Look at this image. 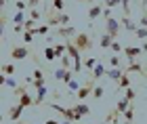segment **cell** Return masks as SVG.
<instances>
[{"label": "cell", "instance_id": "obj_19", "mask_svg": "<svg viewBox=\"0 0 147 124\" xmlns=\"http://www.w3.org/2000/svg\"><path fill=\"white\" fill-rule=\"evenodd\" d=\"M124 71H126V74H130V71H139V74H143V65H141V63H137V61H130V63H128V67H126Z\"/></svg>", "mask_w": 147, "mask_h": 124}, {"label": "cell", "instance_id": "obj_17", "mask_svg": "<svg viewBox=\"0 0 147 124\" xmlns=\"http://www.w3.org/2000/svg\"><path fill=\"white\" fill-rule=\"evenodd\" d=\"M128 107H130V101L126 99V97H122V99L118 101V105H116V112H118V114H124Z\"/></svg>", "mask_w": 147, "mask_h": 124}, {"label": "cell", "instance_id": "obj_24", "mask_svg": "<svg viewBox=\"0 0 147 124\" xmlns=\"http://www.w3.org/2000/svg\"><path fill=\"white\" fill-rule=\"evenodd\" d=\"M49 28L51 25H38V28H34V34L36 36H46L49 34Z\"/></svg>", "mask_w": 147, "mask_h": 124}, {"label": "cell", "instance_id": "obj_8", "mask_svg": "<svg viewBox=\"0 0 147 124\" xmlns=\"http://www.w3.org/2000/svg\"><path fill=\"white\" fill-rule=\"evenodd\" d=\"M122 53L126 55V59H128V61H137L139 55L143 53V49H141V46H124Z\"/></svg>", "mask_w": 147, "mask_h": 124}, {"label": "cell", "instance_id": "obj_51", "mask_svg": "<svg viewBox=\"0 0 147 124\" xmlns=\"http://www.w3.org/2000/svg\"><path fill=\"white\" fill-rule=\"evenodd\" d=\"M145 49H147V44H145Z\"/></svg>", "mask_w": 147, "mask_h": 124}, {"label": "cell", "instance_id": "obj_40", "mask_svg": "<svg viewBox=\"0 0 147 124\" xmlns=\"http://www.w3.org/2000/svg\"><path fill=\"white\" fill-rule=\"evenodd\" d=\"M15 6H17V11H25V9H28V2H23V0H17V2H15Z\"/></svg>", "mask_w": 147, "mask_h": 124}, {"label": "cell", "instance_id": "obj_25", "mask_svg": "<svg viewBox=\"0 0 147 124\" xmlns=\"http://www.w3.org/2000/svg\"><path fill=\"white\" fill-rule=\"evenodd\" d=\"M65 74H67V67H59V69H55V74H53V76H55L57 78V80H65Z\"/></svg>", "mask_w": 147, "mask_h": 124}, {"label": "cell", "instance_id": "obj_7", "mask_svg": "<svg viewBox=\"0 0 147 124\" xmlns=\"http://www.w3.org/2000/svg\"><path fill=\"white\" fill-rule=\"evenodd\" d=\"M30 55V51H28V46H13V51H11V57H13V61H21V59H25V57Z\"/></svg>", "mask_w": 147, "mask_h": 124}, {"label": "cell", "instance_id": "obj_9", "mask_svg": "<svg viewBox=\"0 0 147 124\" xmlns=\"http://www.w3.org/2000/svg\"><path fill=\"white\" fill-rule=\"evenodd\" d=\"M23 105H21V103H17V105H13L11 107V112H9V118L13 120V122H19V118H21V114H23Z\"/></svg>", "mask_w": 147, "mask_h": 124}, {"label": "cell", "instance_id": "obj_13", "mask_svg": "<svg viewBox=\"0 0 147 124\" xmlns=\"http://www.w3.org/2000/svg\"><path fill=\"white\" fill-rule=\"evenodd\" d=\"M105 76H107L109 80H113V82H118L120 78L124 76V69H122V67H111V69H107V74H105Z\"/></svg>", "mask_w": 147, "mask_h": 124}, {"label": "cell", "instance_id": "obj_21", "mask_svg": "<svg viewBox=\"0 0 147 124\" xmlns=\"http://www.w3.org/2000/svg\"><path fill=\"white\" fill-rule=\"evenodd\" d=\"M116 84H118V88H128V86H130V78H128V74L124 71V76L120 78V80H118Z\"/></svg>", "mask_w": 147, "mask_h": 124}, {"label": "cell", "instance_id": "obj_18", "mask_svg": "<svg viewBox=\"0 0 147 124\" xmlns=\"http://www.w3.org/2000/svg\"><path fill=\"white\" fill-rule=\"evenodd\" d=\"M42 55H44V59H46V61H55V59H57V53H55V46H46Z\"/></svg>", "mask_w": 147, "mask_h": 124}, {"label": "cell", "instance_id": "obj_28", "mask_svg": "<svg viewBox=\"0 0 147 124\" xmlns=\"http://www.w3.org/2000/svg\"><path fill=\"white\" fill-rule=\"evenodd\" d=\"M53 9L59 11V13H63L65 11V2H63V0H53Z\"/></svg>", "mask_w": 147, "mask_h": 124}, {"label": "cell", "instance_id": "obj_47", "mask_svg": "<svg viewBox=\"0 0 147 124\" xmlns=\"http://www.w3.org/2000/svg\"><path fill=\"white\" fill-rule=\"evenodd\" d=\"M42 124H59L57 120H46V122H42Z\"/></svg>", "mask_w": 147, "mask_h": 124}, {"label": "cell", "instance_id": "obj_1", "mask_svg": "<svg viewBox=\"0 0 147 124\" xmlns=\"http://www.w3.org/2000/svg\"><path fill=\"white\" fill-rule=\"evenodd\" d=\"M65 46H67V55L71 57V61H74V65H71L74 74L82 71V65H84V61H82V51L74 44V40H65Z\"/></svg>", "mask_w": 147, "mask_h": 124}, {"label": "cell", "instance_id": "obj_50", "mask_svg": "<svg viewBox=\"0 0 147 124\" xmlns=\"http://www.w3.org/2000/svg\"><path fill=\"white\" fill-rule=\"evenodd\" d=\"M2 2H6V0H2Z\"/></svg>", "mask_w": 147, "mask_h": 124}, {"label": "cell", "instance_id": "obj_43", "mask_svg": "<svg viewBox=\"0 0 147 124\" xmlns=\"http://www.w3.org/2000/svg\"><path fill=\"white\" fill-rule=\"evenodd\" d=\"M30 17H32V19H36V21H38V19L42 17V15H40V11H36V9H30Z\"/></svg>", "mask_w": 147, "mask_h": 124}, {"label": "cell", "instance_id": "obj_30", "mask_svg": "<svg viewBox=\"0 0 147 124\" xmlns=\"http://www.w3.org/2000/svg\"><path fill=\"white\" fill-rule=\"evenodd\" d=\"M103 93H105V90H103V86H101V84H97V86H95V90H92V97H95V99H101V97H103Z\"/></svg>", "mask_w": 147, "mask_h": 124}, {"label": "cell", "instance_id": "obj_3", "mask_svg": "<svg viewBox=\"0 0 147 124\" xmlns=\"http://www.w3.org/2000/svg\"><path fill=\"white\" fill-rule=\"evenodd\" d=\"M49 107L55 109V112H59L65 120H71V122H80L82 120V114H80L76 107H61V105H57V103H49Z\"/></svg>", "mask_w": 147, "mask_h": 124}, {"label": "cell", "instance_id": "obj_49", "mask_svg": "<svg viewBox=\"0 0 147 124\" xmlns=\"http://www.w3.org/2000/svg\"><path fill=\"white\" fill-rule=\"evenodd\" d=\"M17 124H28V122H17Z\"/></svg>", "mask_w": 147, "mask_h": 124}, {"label": "cell", "instance_id": "obj_34", "mask_svg": "<svg viewBox=\"0 0 147 124\" xmlns=\"http://www.w3.org/2000/svg\"><path fill=\"white\" fill-rule=\"evenodd\" d=\"M23 28H25V30H34V28H36V19H32V17H30V19H25Z\"/></svg>", "mask_w": 147, "mask_h": 124}, {"label": "cell", "instance_id": "obj_46", "mask_svg": "<svg viewBox=\"0 0 147 124\" xmlns=\"http://www.w3.org/2000/svg\"><path fill=\"white\" fill-rule=\"evenodd\" d=\"M103 17L109 19V17H111V9H107V6H105V9H103Z\"/></svg>", "mask_w": 147, "mask_h": 124}, {"label": "cell", "instance_id": "obj_45", "mask_svg": "<svg viewBox=\"0 0 147 124\" xmlns=\"http://www.w3.org/2000/svg\"><path fill=\"white\" fill-rule=\"evenodd\" d=\"M139 28H147V13L141 17V21H139Z\"/></svg>", "mask_w": 147, "mask_h": 124}, {"label": "cell", "instance_id": "obj_10", "mask_svg": "<svg viewBox=\"0 0 147 124\" xmlns=\"http://www.w3.org/2000/svg\"><path fill=\"white\" fill-rule=\"evenodd\" d=\"M46 95H49V88H46V84H44V86H40V88H36V99H34V105H42L44 99H46Z\"/></svg>", "mask_w": 147, "mask_h": 124}, {"label": "cell", "instance_id": "obj_39", "mask_svg": "<svg viewBox=\"0 0 147 124\" xmlns=\"http://www.w3.org/2000/svg\"><path fill=\"white\" fill-rule=\"evenodd\" d=\"M122 9H124V15L128 17L130 15V0H122Z\"/></svg>", "mask_w": 147, "mask_h": 124}, {"label": "cell", "instance_id": "obj_12", "mask_svg": "<svg viewBox=\"0 0 147 124\" xmlns=\"http://www.w3.org/2000/svg\"><path fill=\"white\" fill-rule=\"evenodd\" d=\"M57 36H61V38L76 36V28H71V25H61V28L57 30Z\"/></svg>", "mask_w": 147, "mask_h": 124}, {"label": "cell", "instance_id": "obj_38", "mask_svg": "<svg viewBox=\"0 0 147 124\" xmlns=\"http://www.w3.org/2000/svg\"><path fill=\"white\" fill-rule=\"evenodd\" d=\"M32 78H34V80H44V71L42 69H34V74H32Z\"/></svg>", "mask_w": 147, "mask_h": 124}, {"label": "cell", "instance_id": "obj_5", "mask_svg": "<svg viewBox=\"0 0 147 124\" xmlns=\"http://www.w3.org/2000/svg\"><path fill=\"white\" fill-rule=\"evenodd\" d=\"M71 40H74V44H76V46L82 51V53H86V51L92 49V40H90V36L86 34V32H82V34H76Z\"/></svg>", "mask_w": 147, "mask_h": 124}, {"label": "cell", "instance_id": "obj_36", "mask_svg": "<svg viewBox=\"0 0 147 124\" xmlns=\"http://www.w3.org/2000/svg\"><path fill=\"white\" fill-rule=\"evenodd\" d=\"M111 51H113V53H122L124 46H122V44H120L118 40H113V42H111Z\"/></svg>", "mask_w": 147, "mask_h": 124}, {"label": "cell", "instance_id": "obj_23", "mask_svg": "<svg viewBox=\"0 0 147 124\" xmlns=\"http://www.w3.org/2000/svg\"><path fill=\"white\" fill-rule=\"evenodd\" d=\"M13 23H25V11H17L13 15Z\"/></svg>", "mask_w": 147, "mask_h": 124}, {"label": "cell", "instance_id": "obj_32", "mask_svg": "<svg viewBox=\"0 0 147 124\" xmlns=\"http://www.w3.org/2000/svg\"><path fill=\"white\" fill-rule=\"evenodd\" d=\"M74 107H76L82 116H88V114H90V107H88V105H84V103H82V105H74Z\"/></svg>", "mask_w": 147, "mask_h": 124}, {"label": "cell", "instance_id": "obj_16", "mask_svg": "<svg viewBox=\"0 0 147 124\" xmlns=\"http://www.w3.org/2000/svg\"><path fill=\"white\" fill-rule=\"evenodd\" d=\"M120 21H122V28L128 30V32H137L139 30V23H132L130 17H126V15H124V19H120Z\"/></svg>", "mask_w": 147, "mask_h": 124}, {"label": "cell", "instance_id": "obj_20", "mask_svg": "<svg viewBox=\"0 0 147 124\" xmlns=\"http://www.w3.org/2000/svg\"><path fill=\"white\" fill-rule=\"evenodd\" d=\"M105 74H107V69H105L101 63H97V65H95V69H92V78H97V80H99V78L105 76Z\"/></svg>", "mask_w": 147, "mask_h": 124}, {"label": "cell", "instance_id": "obj_14", "mask_svg": "<svg viewBox=\"0 0 147 124\" xmlns=\"http://www.w3.org/2000/svg\"><path fill=\"white\" fill-rule=\"evenodd\" d=\"M0 84H2V86H11V88H19L17 80H15V78H11V76H6V74L0 76Z\"/></svg>", "mask_w": 147, "mask_h": 124}, {"label": "cell", "instance_id": "obj_41", "mask_svg": "<svg viewBox=\"0 0 147 124\" xmlns=\"http://www.w3.org/2000/svg\"><path fill=\"white\" fill-rule=\"evenodd\" d=\"M109 63H111V67H120V57L111 55V57H109Z\"/></svg>", "mask_w": 147, "mask_h": 124}, {"label": "cell", "instance_id": "obj_37", "mask_svg": "<svg viewBox=\"0 0 147 124\" xmlns=\"http://www.w3.org/2000/svg\"><path fill=\"white\" fill-rule=\"evenodd\" d=\"M124 97H126V99H128V101L132 103V101H135V97H137V93H135V90H132V88L128 86V88H126V95H124Z\"/></svg>", "mask_w": 147, "mask_h": 124}, {"label": "cell", "instance_id": "obj_2", "mask_svg": "<svg viewBox=\"0 0 147 124\" xmlns=\"http://www.w3.org/2000/svg\"><path fill=\"white\" fill-rule=\"evenodd\" d=\"M46 21H49V25H69V21H71V17L67 15V13H59V11H55V9H49V13H46Z\"/></svg>", "mask_w": 147, "mask_h": 124}, {"label": "cell", "instance_id": "obj_26", "mask_svg": "<svg viewBox=\"0 0 147 124\" xmlns=\"http://www.w3.org/2000/svg\"><path fill=\"white\" fill-rule=\"evenodd\" d=\"M15 65H13V63H6V65H2V74H6V76H13V74H15Z\"/></svg>", "mask_w": 147, "mask_h": 124}, {"label": "cell", "instance_id": "obj_4", "mask_svg": "<svg viewBox=\"0 0 147 124\" xmlns=\"http://www.w3.org/2000/svg\"><path fill=\"white\" fill-rule=\"evenodd\" d=\"M95 86H97V78H92V76H90L88 80H86V82L82 84V86L78 88L76 97H78L80 101H84V99H86V97H88V95H92V90H95Z\"/></svg>", "mask_w": 147, "mask_h": 124}, {"label": "cell", "instance_id": "obj_6", "mask_svg": "<svg viewBox=\"0 0 147 124\" xmlns=\"http://www.w3.org/2000/svg\"><path fill=\"white\" fill-rule=\"evenodd\" d=\"M120 28H122V21H118V19H113V17H109L107 21H105V32H107V34H111L113 38H118Z\"/></svg>", "mask_w": 147, "mask_h": 124}, {"label": "cell", "instance_id": "obj_11", "mask_svg": "<svg viewBox=\"0 0 147 124\" xmlns=\"http://www.w3.org/2000/svg\"><path fill=\"white\" fill-rule=\"evenodd\" d=\"M101 15H103V4H92L88 9V19L90 21H95V19L101 17Z\"/></svg>", "mask_w": 147, "mask_h": 124}, {"label": "cell", "instance_id": "obj_15", "mask_svg": "<svg viewBox=\"0 0 147 124\" xmlns=\"http://www.w3.org/2000/svg\"><path fill=\"white\" fill-rule=\"evenodd\" d=\"M113 40H116V38L105 32V34L101 36V40H99V46H101V49H111V42H113Z\"/></svg>", "mask_w": 147, "mask_h": 124}, {"label": "cell", "instance_id": "obj_35", "mask_svg": "<svg viewBox=\"0 0 147 124\" xmlns=\"http://www.w3.org/2000/svg\"><path fill=\"white\" fill-rule=\"evenodd\" d=\"M105 6H107V9H116V6L118 4H122V0H105V2H103Z\"/></svg>", "mask_w": 147, "mask_h": 124}, {"label": "cell", "instance_id": "obj_22", "mask_svg": "<svg viewBox=\"0 0 147 124\" xmlns=\"http://www.w3.org/2000/svg\"><path fill=\"white\" fill-rule=\"evenodd\" d=\"M124 120H126V124L135 120V107H132V103H130V107H128V109L124 112Z\"/></svg>", "mask_w": 147, "mask_h": 124}, {"label": "cell", "instance_id": "obj_48", "mask_svg": "<svg viewBox=\"0 0 147 124\" xmlns=\"http://www.w3.org/2000/svg\"><path fill=\"white\" fill-rule=\"evenodd\" d=\"M59 124H74L71 120H65V122H59Z\"/></svg>", "mask_w": 147, "mask_h": 124}, {"label": "cell", "instance_id": "obj_29", "mask_svg": "<svg viewBox=\"0 0 147 124\" xmlns=\"http://www.w3.org/2000/svg\"><path fill=\"white\" fill-rule=\"evenodd\" d=\"M34 36H36V34H34V30H25V32H23V42H25V44H30Z\"/></svg>", "mask_w": 147, "mask_h": 124}, {"label": "cell", "instance_id": "obj_33", "mask_svg": "<svg viewBox=\"0 0 147 124\" xmlns=\"http://www.w3.org/2000/svg\"><path fill=\"white\" fill-rule=\"evenodd\" d=\"M69 65H71V57L69 55H63L61 57V67H67L69 69Z\"/></svg>", "mask_w": 147, "mask_h": 124}, {"label": "cell", "instance_id": "obj_31", "mask_svg": "<svg viewBox=\"0 0 147 124\" xmlns=\"http://www.w3.org/2000/svg\"><path fill=\"white\" fill-rule=\"evenodd\" d=\"M65 51H67V46H65V44H55V53H57V57H59V59L63 57V53H65Z\"/></svg>", "mask_w": 147, "mask_h": 124}, {"label": "cell", "instance_id": "obj_27", "mask_svg": "<svg viewBox=\"0 0 147 124\" xmlns=\"http://www.w3.org/2000/svg\"><path fill=\"white\" fill-rule=\"evenodd\" d=\"M97 63H99V61L95 59V57H88V59H86V61H84V67L92 71V69H95V65H97Z\"/></svg>", "mask_w": 147, "mask_h": 124}, {"label": "cell", "instance_id": "obj_42", "mask_svg": "<svg viewBox=\"0 0 147 124\" xmlns=\"http://www.w3.org/2000/svg\"><path fill=\"white\" fill-rule=\"evenodd\" d=\"M67 86H69V90H71V93H78V88H80V84H78L76 80H71V82L67 84Z\"/></svg>", "mask_w": 147, "mask_h": 124}, {"label": "cell", "instance_id": "obj_44", "mask_svg": "<svg viewBox=\"0 0 147 124\" xmlns=\"http://www.w3.org/2000/svg\"><path fill=\"white\" fill-rule=\"evenodd\" d=\"M135 34H137L139 38H147V28H139V30L135 32Z\"/></svg>", "mask_w": 147, "mask_h": 124}]
</instances>
